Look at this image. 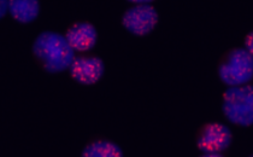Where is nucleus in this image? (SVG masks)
Listing matches in <instances>:
<instances>
[{"instance_id":"nucleus-1","label":"nucleus","mask_w":253,"mask_h":157,"mask_svg":"<svg viewBox=\"0 0 253 157\" xmlns=\"http://www.w3.org/2000/svg\"><path fill=\"white\" fill-rule=\"evenodd\" d=\"M33 52L48 73L67 70L75 59V51L67 38L54 32L41 33L33 45Z\"/></svg>"},{"instance_id":"nucleus-13","label":"nucleus","mask_w":253,"mask_h":157,"mask_svg":"<svg viewBox=\"0 0 253 157\" xmlns=\"http://www.w3.org/2000/svg\"><path fill=\"white\" fill-rule=\"evenodd\" d=\"M251 157H253V156H251Z\"/></svg>"},{"instance_id":"nucleus-12","label":"nucleus","mask_w":253,"mask_h":157,"mask_svg":"<svg viewBox=\"0 0 253 157\" xmlns=\"http://www.w3.org/2000/svg\"><path fill=\"white\" fill-rule=\"evenodd\" d=\"M200 157H223L221 154H204L203 156Z\"/></svg>"},{"instance_id":"nucleus-7","label":"nucleus","mask_w":253,"mask_h":157,"mask_svg":"<svg viewBox=\"0 0 253 157\" xmlns=\"http://www.w3.org/2000/svg\"><path fill=\"white\" fill-rule=\"evenodd\" d=\"M65 38L74 51H89L97 43V29L93 24L81 22L69 28Z\"/></svg>"},{"instance_id":"nucleus-2","label":"nucleus","mask_w":253,"mask_h":157,"mask_svg":"<svg viewBox=\"0 0 253 157\" xmlns=\"http://www.w3.org/2000/svg\"><path fill=\"white\" fill-rule=\"evenodd\" d=\"M223 114L234 125H253V86L229 87L223 96Z\"/></svg>"},{"instance_id":"nucleus-3","label":"nucleus","mask_w":253,"mask_h":157,"mask_svg":"<svg viewBox=\"0 0 253 157\" xmlns=\"http://www.w3.org/2000/svg\"><path fill=\"white\" fill-rule=\"evenodd\" d=\"M219 79L229 87L250 85L253 80V57L245 49H235L218 68Z\"/></svg>"},{"instance_id":"nucleus-9","label":"nucleus","mask_w":253,"mask_h":157,"mask_svg":"<svg viewBox=\"0 0 253 157\" xmlns=\"http://www.w3.org/2000/svg\"><path fill=\"white\" fill-rule=\"evenodd\" d=\"M82 157H123V153L115 143L98 140L84 148Z\"/></svg>"},{"instance_id":"nucleus-6","label":"nucleus","mask_w":253,"mask_h":157,"mask_svg":"<svg viewBox=\"0 0 253 157\" xmlns=\"http://www.w3.org/2000/svg\"><path fill=\"white\" fill-rule=\"evenodd\" d=\"M69 70L80 84L93 85L103 76L104 63L99 57H75Z\"/></svg>"},{"instance_id":"nucleus-10","label":"nucleus","mask_w":253,"mask_h":157,"mask_svg":"<svg viewBox=\"0 0 253 157\" xmlns=\"http://www.w3.org/2000/svg\"><path fill=\"white\" fill-rule=\"evenodd\" d=\"M245 50L253 57V32L250 33L245 39Z\"/></svg>"},{"instance_id":"nucleus-11","label":"nucleus","mask_w":253,"mask_h":157,"mask_svg":"<svg viewBox=\"0 0 253 157\" xmlns=\"http://www.w3.org/2000/svg\"><path fill=\"white\" fill-rule=\"evenodd\" d=\"M1 13H0V17H4L5 15H6L7 12H10V1H7V0H1Z\"/></svg>"},{"instance_id":"nucleus-8","label":"nucleus","mask_w":253,"mask_h":157,"mask_svg":"<svg viewBox=\"0 0 253 157\" xmlns=\"http://www.w3.org/2000/svg\"><path fill=\"white\" fill-rule=\"evenodd\" d=\"M40 4L37 0H12L10 15L20 23H30L39 16Z\"/></svg>"},{"instance_id":"nucleus-4","label":"nucleus","mask_w":253,"mask_h":157,"mask_svg":"<svg viewBox=\"0 0 253 157\" xmlns=\"http://www.w3.org/2000/svg\"><path fill=\"white\" fill-rule=\"evenodd\" d=\"M125 28L131 34L144 37L150 34L158 23V13L150 1L136 4L125 12L122 18Z\"/></svg>"},{"instance_id":"nucleus-5","label":"nucleus","mask_w":253,"mask_h":157,"mask_svg":"<svg viewBox=\"0 0 253 157\" xmlns=\"http://www.w3.org/2000/svg\"><path fill=\"white\" fill-rule=\"evenodd\" d=\"M233 134L222 123H209L203 128L198 139V148L204 154H221L232 143Z\"/></svg>"}]
</instances>
